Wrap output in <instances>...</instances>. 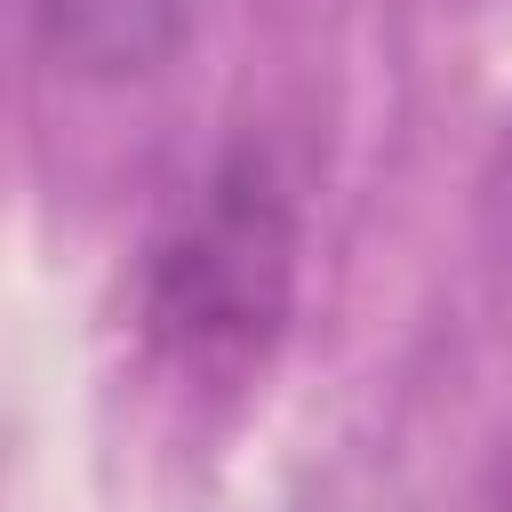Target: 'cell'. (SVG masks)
<instances>
[{"instance_id": "cell-2", "label": "cell", "mask_w": 512, "mask_h": 512, "mask_svg": "<svg viewBox=\"0 0 512 512\" xmlns=\"http://www.w3.org/2000/svg\"><path fill=\"white\" fill-rule=\"evenodd\" d=\"M192 24V0H40V32L72 72H152Z\"/></svg>"}, {"instance_id": "cell-1", "label": "cell", "mask_w": 512, "mask_h": 512, "mask_svg": "<svg viewBox=\"0 0 512 512\" xmlns=\"http://www.w3.org/2000/svg\"><path fill=\"white\" fill-rule=\"evenodd\" d=\"M296 288V216L264 152H224L192 208L160 232L144 320L184 368H248L272 352Z\"/></svg>"}]
</instances>
